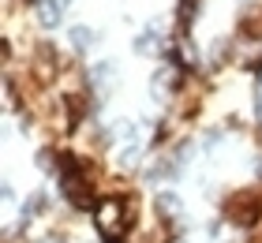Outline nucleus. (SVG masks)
<instances>
[{
  "mask_svg": "<svg viewBox=\"0 0 262 243\" xmlns=\"http://www.w3.org/2000/svg\"><path fill=\"white\" fill-rule=\"evenodd\" d=\"M98 228L105 232V239H124L131 228V213L124 198H105L98 206Z\"/></svg>",
  "mask_w": 262,
  "mask_h": 243,
  "instance_id": "obj_1",
  "label": "nucleus"
}]
</instances>
